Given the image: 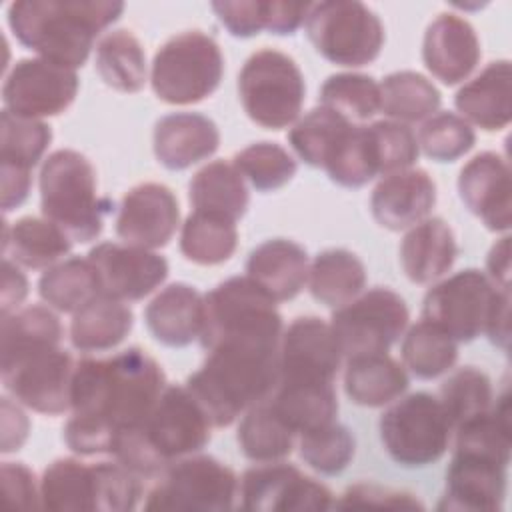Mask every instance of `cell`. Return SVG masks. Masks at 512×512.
I'll use <instances>...</instances> for the list:
<instances>
[{
  "mask_svg": "<svg viewBox=\"0 0 512 512\" xmlns=\"http://www.w3.org/2000/svg\"><path fill=\"white\" fill-rule=\"evenodd\" d=\"M166 388L162 366L142 348L74 364L70 410L124 432L140 426Z\"/></svg>",
  "mask_w": 512,
  "mask_h": 512,
  "instance_id": "6da1fadb",
  "label": "cell"
},
{
  "mask_svg": "<svg viewBox=\"0 0 512 512\" xmlns=\"http://www.w3.org/2000/svg\"><path fill=\"white\" fill-rule=\"evenodd\" d=\"M124 12L110 0H18L8 8L16 40L38 58L66 68H82L96 36Z\"/></svg>",
  "mask_w": 512,
  "mask_h": 512,
  "instance_id": "7a4b0ae2",
  "label": "cell"
},
{
  "mask_svg": "<svg viewBox=\"0 0 512 512\" xmlns=\"http://www.w3.org/2000/svg\"><path fill=\"white\" fill-rule=\"evenodd\" d=\"M202 366L186 380L214 428L234 424L248 408L264 402L278 378V348L218 344L206 350Z\"/></svg>",
  "mask_w": 512,
  "mask_h": 512,
  "instance_id": "3957f363",
  "label": "cell"
},
{
  "mask_svg": "<svg viewBox=\"0 0 512 512\" xmlns=\"http://www.w3.org/2000/svg\"><path fill=\"white\" fill-rule=\"evenodd\" d=\"M44 218L68 234L72 242H92L104 228L106 200L98 196L96 170L78 150L52 152L38 178Z\"/></svg>",
  "mask_w": 512,
  "mask_h": 512,
  "instance_id": "277c9868",
  "label": "cell"
},
{
  "mask_svg": "<svg viewBox=\"0 0 512 512\" xmlns=\"http://www.w3.org/2000/svg\"><path fill=\"white\" fill-rule=\"evenodd\" d=\"M274 302L248 276H232L204 296V326L200 344H256L278 348L284 332Z\"/></svg>",
  "mask_w": 512,
  "mask_h": 512,
  "instance_id": "5b68a950",
  "label": "cell"
},
{
  "mask_svg": "<svg viewBox=\"0 0 512 512\" xmlns=\"http://www.w3.org/2000/svg\"><path fill=\"white\" fill-rule=\"evenodd\" d=\"M222 76L224 56L218 42L202 30H186L158 48L152 60L150 84L158 100L188 106L210 98Z\"/></svg>",
  "mask_w": 512,
  "mask_h": 512,
  "instance_id": "8992f818",
  "label": "cell"
},
{
  "mask_svg": "<svg viewBox=\"0 0 512 512\" xmlns=\"http://www.w3.org/2000/svg\"><path fill=\"white\" fill-rule=\"evenodd\" d=\"M238 96L246 116L266 128L282 130L294 124L306 98L304 74L292 56L262 48L248 56L238 74Z\"/></svg>",
  "mask_w": 512,
  "mask_h": 512,
  "instance_id": "52a82bcc",
  "label": "cell"
},
{
  "mask_svg": "<svg viewBox=\"0 0 512 512\" xmlns=\"http://www.w3.org/2000/svg\"><path fill=\"white\" fill-rule=\"evenodd\" d=\"M304 28L314 50L338 66H366L380 56L384 46L382 20L356 0L310 4Z\"/></svg>",
  "mask_w": 512,
  "mask_h": 512,
  "instance_id": "ba28073f",
  "label": "cell"
},
{
  "mask_svg": "<svg viewBox=\"0 0 512 512\" xmlns=\"http://www.w3.org/2000/svg\"><path fill=\"white\" fill-rule=\"evenodd\" d=\"M378 428L384 450L404 468L436 464L454 434L438 396L430 392H412L394 400L380 416Z\"/></svg>",
  "mask_w": 512,
  "mask_h": 512,
  "instance_id": "9c48e42d",
  "label": "cell"
},
{
  "mask_svg": "<svg viewBox=\"0 0 512 512\" xmlns=\"http://www.w3.org/2000/svg\"><path fill=\"white\" fill-rule=\"evenodd\" d=\"M238 496V478L230 466L206 454L170 462L146 494V510H230Z\"/></svg>",
  "mask_w": 512,
  "mask_h": 512,
  "instance_id": "30bf717a",
  "label": "cell"
},
{
  "mask_svg": "<svg viewBox=\"0 0 512 512\" xmlns=\"http://www.w3.org/2000/svg\"><path fill=\"white\" fill-rule=\"evenodd\" d=\"M408 320L404 298L386 286H376L336 308L330 328L342 356L350 358L388 352L406 332Z\"/></svg>",
  "mask_w": 512,
  "mask_h": 512,
  "instance_id": "8fae6325",
  "label": "cell"
},
{
  "mask_svg": "<svg viewBox=\"0 0 512 512\" xmlns=\"http://www.w3.org/2000/svg\"><path fill=\"white\" fill-rule=\"evenodd\" d=\"M74 364V358L62 346L26 350L0 358L2 384L26 408L46 416H60L70 410Z\"/></svg>",
  "mask_w": 512,
  "mask_h": 512,
  "instance_id": "7c38bea8",
  "label": "cell"
},
{
  "mask_svg": "<svg viewBox=\"0 0 512 512\" xmlns=\"http://www.w3.org/2000/svg\"><path fill=\"white\" fill-rule=\"evenodd\" d=\"M212 428L206 412L186 386L166 384L138 432L164 470L170 462L200 452L210 442Z\"/></svg>",
  "mask_w": 512,
  "mask_h": 512,
  "instance_id": "4fadbf2b",
  "label": "cell"
},
{
  "mask_svg": "<svg viewBox=\"0 0 512 512\" xmlns=\"http://www.w3.org/2000/svg\"><path fill=\"white\" fill-rule=\"evenodd\" d=\"M498 288L482 270L466 268L436 282L424 296L422 318L456 342H472L484 332Z\"/></svg>",
  "mask_w": 512,
  "mask_h": 512,
  "instance_id": "5bb4252c",
  "label": "cell"
},
{
  "mask_svg": "<svg viewBox=\"0 0 512 512\" xmlns=\"http://www.w3.org/2000/svg\"><path fill=\"white\" fill-rule=\"evenodd\" d=\"M240 506L254 512H316L334 506V494L320 480L292 464L258 462L238 482Z\"/></svg>",
  "mask_w": 512,
  "mask_h": 512,
  "instance_id": "9a60e30c",
  "label": "cell"
},
{
  "mask_svg": "<svg viewBox=\"0 0 512 512\" xmlns=\"http://www.w3.org/2000/svg\"><path fill=\"white\" fill-rule=\"evenodd\" d=\"M78 88L76 70L44 58H22L6 74L2 102L4 110L16 116L42 120L66 112Z\"/></svg>",
  "mask_w": 512,
  "mask_h": 512,
  "instance_id": "2e32d148",
  "label": "cell"
},
{
  "mask_svg": "<svg viewBox=\"0 0 512 512\" xmlns=\"http://www.w3.org/2000/svg\"><path fill=\"white\" fill-rule=\"evenodd\" d=\"M340 360L342 352L330 322L298 316L280 338L276 384H334Z\"/></svg>",
  "mask_w": 512,
  "mask_h": 512,
  "instance_id": "e0dca14e",
  "label": "cell"
},
{
  "mask_svg": "<svg viewBox=\"0 0 512 512\" xmlns=\"http://www.w3.org/2000/svg\"><path fill=\"white\" fill-rule=\"evenodd\" d=\"M88 260L96 268L100 294L126 304L146 298L168 278V260L134 244L100 242L88 252Z\"/></svg>",
  "mask_w": 512,
  "mask_h": 512,
  "instance_id": "ac0fdd59",
  "label": "cell"
},
{
  "mask_svg": "<svg viewBox=\"0 0 512 512\" xmlns=\"http://www.w3.org/2000/svg\"><path fill=\"white\" fill-rule=\"evenodd\" d=\"M114 224L124 244L164 248L180 224L178 198L160 182H142L124 194Z\"/></svg>",
  "mask_w": 512,
  "mask_h": 512,
  "instance_id": "d6986e66",
  "label": "cell"
},
{
  "mask_svg": "<svg viewBox=\"0 0 512 512\" xmlns=\"http://www.w3.org/2000/svg\"><path fill=\"white\" fill-rule=\"evenodd\" d=\"M464 206L492 232H508L512 224L510 164L498 152H480L458 174Z\"/></svg>",
  "mask_w": 512,
  "mask_h": 512,
  "instance_id": "ffe728a7",
  "label": "cell"
},
{
  "mask_svg": "<svg viewBox=\"0 0 512 512\" xmlns=\"http://www.w3.org/2000/svg\"><path fill=\"white\" fill-rule=\"evenodd\" d=\"M508 488V464L492 458L454 452L446 470V492L440 510H502Z\"/></svg>",
  "mask_w": 512,
  "mask_h": 512,
  "instance_id": "44dd1931",
  "label": "cell"
},
{
  "mask_svg": "<svg viewBox=\"0 0 512 512\" xmlns=\"http://www.w3.org/2000/svg\"><path fill=\"white\" fill-rule=\"evenodd\" d=\"M482 56L480 40L468 20L442 12L426 28L422 40V60L426 70L446 86L464 82Z\"/></svg>",
  "mask_w": 512,
  "mask_h": 512,
  "instance_id": "7402d4cb",
  "label": "cell"
},
{
  "mask_svg": "<svg viewBox=\"0 0 512 512\" xmlns=\"http://www.w3.org/2000/svg\"><path fill=\"white\" fill-rule=\"evenodd\" d=\"M436 182L422 168L386 174L370 196L374 220L392 232L408 230L430 216L436 206Z\"/></svg>",
  "mask_w": 512,
  "mask_h": 512,
  "instance_id": "603a6c76",
  "label": "cell"
},
{
  "mask_svg": "<svg viewBox=\"0 0 512 512\" xmlns=\"http://www.w3.org/2000/svg\"><path fill=\"white\" fill-rule=\"evenodd\" d=\"M156 160L168 170H186L210 158L220 146L216 122L198 112L162 116L152 134Z\"/></svg>",
  "mask_w": 512,
  "mask_h": 512,
  "instance_id": "cb8c5ba5",
  "label": "cell"
},
{
  "mask_svg": "<svg viewBox=\"0 0 512 512\" xmlns=\"http://www.w3.org/2000/svg\"><path fill=\"white\" fill-rule=\"evenodd\" d=\"M454 106L470 126L498 132L512 118V68L508 60L486 64L454 96Z\"/></svg>",
  "mask_w": 512,
  "mask_h": 512,
  "instance_id": "d4e9b609",
  "label": "cell"
},
{
  "mask_svg": "<svg viewBox=\"0 0 512 512\" xmlns=\"http://www.w3.org/2000/svg\"><path fill=\"white\" fill-rule=\"evenodd\" d=\"M308 254L288 238H270L258 244L246 260V276L274 302L296 298L308 282Z\"/></svg>",
  "mask_w": 512,
  "mask_h": 512,
  "instance_id": "484cf974",
  "label": "cell"
},
{
  "mask_svg": "<svg viewBox=\"0 0 512 512\" xmlns=\"http://www.w3.org/2000/svg\"><path fill=\"white\" fill-rule=\"evenodd\" d=\"M144 322L160 344L188 346L200 338L204 326V296L190 284H168L146 306Z\"/></svg>",
  "mask_w": 512,
  "mask_h": 512,
  "instance_id": "4316f807",
  "label": "cell"
},
{
  "mask_svg": "<svg viewBox=\"0 0 512 512\" xmlns=\"http://www.w3.org/2000/svg\"><path fill=\"white\" fill-rule=\"evenodd\" d=\"M398 254L402 272L410 282L432 284L454 266L458 244L446 220L428 216L408 228Z\"/></svg>",
  "mask_w": 512,
  "mask_h": 512,
  "instance_id": "83f0119b",
  "label": "cell"
},
{
  "mask_svg": "<svg viewBox=\"0 0 512 512\" xmlns=\"http://www.w3.org/2000/svg\"><path fill=\"white\" fill-rule=\"evenodd\" d=\"M410 380L400 362L386 352L358 354L346 360L344 392L350 402L364 408H380L398 400Z\"/></svg>",
  "mask_w": 512,
  "mask_h": 512,
  "instance_id": "f1b7e54d",
  "label": "cell"
},
{
  "mask_svg": "<svg viewBox=\"0 0 512 512\" xmlns=\"http://www.w3.org/2000/svg\"><path fill=\"white\" fill-rule=\"evenodd\" d=\"M188 200L194 212H208L238 220L246 214L250 194L244 176L228 160H214L202 166L188 184Z\"/></svg>",
  "mask_w": 512,
  "mask_h": 512,
  "instance_id": "f546056e",
  "label": "cell"
},
{
  "mask_svg": "<svg viewBox=\"0 0 512 512\" xmlns=\"http://www.w3.org/2000/svg\"><path fill=\"white\" fill-rule=\"evenodd\" d=\"M2 250L24 268L46 270L72 250V240L48 218L24 216L4 226Z\"/></svg>",
  "mask_w": 512,
  "mask_h": 512,
  "instance_id": "4dcf8cb0",
  "label": "cell"
},
{
  "mask_svg": "<svg viewBox=\"0 0 512 512\" xmlns=\"http://www.w3.org/2000/svg\"><path fill=\"white\" fill-rule=\"evenodd\" d=\"M134 326V314L126 302L96 296L74 312L70 342L80 352H106L126 340Z\"/></svg>",
  "mask_w": 512,
  "mask_h": 512,
  "instance_id": "1f68e13d",
  "label": "cell"
},
{
  "mask_svg": "<svg viewBox=\"0 0 512 512\" xmlns=\"http://www.w3.org/2000/svg\"><path fill=\"white\" fill-rule=\"evenodd\" d=\"M306 284L316 302L328 308H340L362 294L366 266L346 248H328L314 256Z\"/></svg>",
  "mask_w": 512,
  "mask_h": 512,
  "instance_id": "d6a6232c",
  "label": "cell"
},
{
  "mask_svg": "<svg viewBox=\"0 0 512 512\" xmlns=\"http://www.w3.org/2000/svg\"><path fill=\"white\" fill-rule=\"evenodd\" d=\"M266 402L296 434L328 424L338 414L334 384L278 382Z\"/></svg>",
  "mask_w": 512,
  "mask_h": 512,
  "instance_id": "836d02e7",
  "label": "cell"
},
{
  "mask_svg": "<svg viewBox=\"0 0 512 512\" xmlns=\"http://www.w3.org/2000/svg\"><path fill=\"white\" fill-rule=\"evenodd\" d=\"M94 66L112 90L134 94L146 84V54L130 30H112L96 44Z\"/></svg>",
  "mask_w": 512,
  "mask_h": 512,
  "instance_id": "e575fe53",
  "label": "cell"
},
{
  "mask_svg": "<svg viewBox=\"0 0 512 512\" xmlns=\"http://www.w3.org/2000/svg\"><path fill=\"white\" fill-rule=\"evenodd\" d=\"M38 294L50 308L74 314L100 296V280L88 258L72 256L42 272Z\"/></svg>",
  "mask_w": 512,
  "mask_h": 512,
  "instance_id": "d590c367",
  "label": "cell"
},
{
  "mask_svg": "<svg viewBox=\"0 0 512 512\" xmlns=\"http://www.w3.org/2000/svg\"><path fill=\"white\" fill-rule=\"evenodd\" d=\"M40 506L48 510H96V468L78 458L50 462L40 480Z\"/></svg>",
  "mask_w": 512,
  "mask_h": 512,
  "instance_id": "8d00e7d4",
  "label": "cell"
},
{
  "mask_svg": "<svg viewBox=\"0 0 512 512\" xmlns=\"http://www.w3.org/2000/svg\"><path fill=\"white\" fill-rule=\"evenodd\" d=\"M296 432L264 400L248 408L238 424L240 452L252 462H278L292 454Z\"/></svg>",
  "mask_w": 512,
  "mask_h": 512,
  "instance_id": "74e56055",
  "label": "cell"
},
{
  "mask_svg": "<svg viewBox=\"0 0 512 512\" xmlns=\"http://www.w3.org/2000/svg\"><path fill=\"white\" fill-rule=\"evenodd\" d=\"M442 104L440 90L420 72L398 70L380 82V110L394 122L428 120Z\"/></svg>",
  "mask_w": 512,
  "mask_h": 512,
  "instance_id": "f35d334b",
  "label": "cell"
},
{
  "mask_svg": "<svg viewBox=\"0 0 512 512\" xmlns=\"http://www.w3.org/2000/svg\"><path fill=\"white\" fill-rule=\"evenodd\" d=\"M238 246L236 222L208 212H192L180 232V252L198 266L228 262Z\"/></svg>",
  "mask_w": 512,
  "mask_h": 512,
  "instance_id": "ab89813d",
  "label": "cell"
},
{
  "mask_svg": "<svg viewBox=\"0 0 512 512\" xmlns=\"http://www.w3.org/2000/svg\"><path fill=\"white\" fill-rule=\"evenodd\" d=\"M402 336V362L416 378L434 380L454 368L458 342L436 324L422 318Z\"/></svg>",
  "mask_w": 512,
  "mask_h": 512,
  "instance_id": "60d3db41",
  "label": "cell"
},
{
  "mask_svg": "<svg viewBox=\"0 0 512 512\" xmlns=\"http://www.w3.org/2000/svg\"><path fill=\"white\" fill-rule=\"evenodd\" d=\"M352 126L334 110L318 106L290 128L288 144L302 162L312 168H324Z\"/></svg>",
  "mask_w": 512,
  "mask_h": 512,
  "instance_id": "b9f144b4",
  "label": "cell"
},
{
  "mask_svg": "<svg viewBox=\"0 0 512 512\" xmlns=\"http://www.w3.org/2000/svg\"><path fill=\"white\" fill-rule=\"evenodd\" d=\"M64 328L50 306L32 304L2 316L0 358L32 348L60 346Z\"/></svg>",
  "mask_w": 512,
  "mask_h": 512,
  "instance_id": "7bdbcfd3",
  "label": "cell"
},
{
  "mask_svg": "<svg viewBox=\"0 0 512 512\" xmlns=\"http://www.w3.org/2000/svg\"><path fill=\"white\" fill-rule=\"evenodd\" d=\"M438 400L448 416L452 432L464 422L488 412L494 404L490 376L476 366H462L442 382Z\"/></svg>",
  "mask_w": 512,
  "mask_h": 512,
  "instance_id": "ee69618b",
  "label": "cell"
},
{
  "mask_svg": "<svg viewBox=\"0 0 512 512\" xmlns=\"http://www.w3.org/2000/svg\"><path fill=\"white\" fill-rule=\"evenodd\" d=\"M52 142V128L44 120L22 118L8 110L0 116V168L32 172Z\"/></svg>",
  "mask_w": 512,
  "mask_h": 512,
  "instance_id": "f6af8a7d",
  "label": "cell"
},
{
  "mask_svg": "<svg viewBox=\"0 0 512 512\" xmlns=\"http://www.w3.org/2000/svg\"><path fill=\"white\" fill-rule=\"evenodd\" d=\"M320 106L334 110L352 124L370 120L380 110V84L362 72H338L324 80Z\"/></svg>",
  "mask_w": 512,
  "mask_h": 512,
  "instance_id": "bcb514c9",
  "label": "cell"
},
{
  "mask_svg": "<svg viewBox=\"0 0 512 512\" xmlns=\"http://www.w3.org/2000/svg\"><path fill=\"white\" fill-rule=\"evenodd\" d=\"M298 452L306 466L324 476H334L346 470L352 462L356 440L346 426L332 420L302 432Z\"/></svg>",
  "mask_w": 512,
  "mask_h": 512,
  "instance_id": "7dc6e473",
  "label": "cell"
},
{
  "mask_svg": "<svg viewBox=\"0 0 512 512\" xmlns=\"http://www.w3.org/2000/svg\"><path fill=\"white\" fill-rule=\"evenodd\" d=\"M232 162L258 192H274L286 186L298 170L294 156L276 142H254L236 152Z\"/></svg>",
  "mask_w": 512,
  "mask_h": 512,
  "instance_id": "c3c4849f",
  "label": "cell"
},
{
  "mask_svg": "<svg viewBox=\"0 0 512 512\" xmlns=\"http://www.w3.org/2000/svg\"><path fill=\"white\" fill-rule=\"evenodd\" d=\"M418 148L436 162H454L476 144L474 128L454 112H436L418 130Z\"/></svg>",
  "mask_w": 512,
  "mask_h": 512,
  "instance_id": "681fc988",
  "label": "cell"
},
{
  "mask_svg": "<svg viewBox=\"0 0 512 512\" xmlns=\"http://www.w3.org/2000/svg\"><path fill=\"white\" fill-rule=\"evenodd\" d=\"M332 182L344 188H360L378 176L366 126L354 124L324 166Z\"/></svg>",
  "mask_w": 512,
  "mask_h": 512,
  "instance_id": "f907efd6",
  "label": "cell"
},
{
  "mask_svg": "<svg viewBox=\"0 0 512 512\" xmlns=\"http://www.w3.org/2000/svg\"><path fill=\"white\" fill-rule=\"evenodd\" d=\"M368 140L372 146V154L378 166V174H392L406 168L420 156L416 134L408 128V124L394 120H378L366 126Z\"/></svg>",
  "mask_w": 512,
  "mask_h": 512,
  "instance_id": "816d5d0a",
  "label": "cell"
},
{
  "mask_svg": "<svg viewBox=\"0 0 512 512\" xmlns=\"http://www.w3.org/2000/svg\"><path fill=\"white\" fill-rule=\"evenodd\" d=\"M96 510L98 512H128L142 498V480L124 464L96 462Z\"/></svg>",
  "mask_w": 512,
  "mask_h": 512,
  "instance_id": "f5cc1de1",
  "label": "cell"
},
{
  "mask_svg": "<svg viewBox=\"0 0 512 512\" xmlns=\"http://www.w3.org/2000/svg\"><path fill=\"white\" fill-rule=\"evenodd\" d=\"M336 508H424L410 492L394 490L380 484L358 482L348 486L334 502Z\"/></svg>",
  "mask_w": 512,
  "mask_h": 512,
  "instance_id": "db71d44e",
  "label": "cell"
},
{
  "mask_svg": "<svg viewBox=\"0 0 512 512\" xmlns=\"http://www.w3.org/2000/svg\"><path fill=\"white\" fill-rule=\"evenodd\" d=\"M266 4L268 0H224L214 2L212 10L232 36L252 38L266 30Z\"/></svg>",
  "mask_w": 512,
  "mask_h": 512,
  "instance_id": "11a10c76",
  "label": "cell"
},
{
  "mask_svg": "<svg viewBox=\"0 0 512 512\" xmlns=\"http://www.w3.org/2000/svg\"><path fill=\"white\" fill-rule=\"evenodd\" d=\"M2 490L8 504L18 508L40 506V484H36L34 472L22 462L2 464Z\"/></svg>",
  "mask_w": 512,
  "mask_h": 512,
  "instance_id": "9f6ffc18",
  "label": "cell"
},
{
  "mask_svg": "<svg viewBox=\"0 0 512 512\" xmlns=\"http://www.w3.org/2000/svg\"><path fill=\"white\" fill-rule=\"evenodd\" d=\"M308 10H310V4L268 0V4H266V30L270 34H276V36H290L306 22Z\"/></svg>",
  "mask_w": 512,
  "mask_h": 512,
  "instance_id": "6f0895ef",
  "label": "cell"
},
{
  "mask_svg": "<svg viewBox=\"0 0 512 512\" xmlns=\"http://www.w3.org/2000/svg\"><path fill=\"white\" fill-rule=\"evenodd\" d=\"M28 430L30 420L22 408L10 398H2V452L8 454L20 450L28 438Z\"/></svg>",
  "mask_w": 512,
  "mask_h": 512,
  "instance_id": "680465c9",
  "label": "cell"
},
{
  "mask_svg": "<svg viewBox=\"0 0 512 512\" xmlns=\"http://www.w3.org/2000/svg\"><path fill=\"white\" fill-rule=\"evenodd\" d=\"M28 296V278L20 270V264L4 256L2 262V316L12 314L20 308Z\"/></svg>",
  "mask_w": 512,
  "mask_h": 512,
  "instance_id": "91938a15",
  "label": "cell"
},
{
  "mask_svg": "<svg viewBox=\"0 0 512 512\" xmlns=\"http://www.w3.org/2000/svg\"><path fill=\"white\" fill-rule=\"evenodd\" d=\"M508 316H510V290H498L486 318L484 334L494 346L502 350H508V340H510Z\"/></svg>",
  "mask_w": 512,
  "mask_h": 512,
  "instance_id": "94428289",
  "label": "cell"
},
{
  "mask_svg": "<svg viewBox=\"0 0 512 512\" xmlns=\"http://www.w3.org/2000/svg\"><path fill=\"white\" fill-rule=\"evenodd\" d=\"M0 176H2V210L10 212L20 204H24V200L28 198L32 176L30 172L14 170V168H0Z\"/></svg>",
  "mask_w": 512,
  "mask_h": 512,
  "instance_id": "6125c7cd",
  "label": "cell"
},
{
  "mask_svg": "<svg viewBox=\"0 0 512 512\" xmlns=\"http://www.w3.org/2000/svg\"><path fill=\"white\" fill-rule=\"evenodd\" d=\"M510 238L504 236L500 238L490 254H488V260H486V270H488V278L498 286V288H504L508 290V278H510Z\"/></svg>",
  "mask_w": 512,
  "mask_h": 512,
  "instance_id": "be15d7a7",
  "label": "cell"
}]
</instances>
